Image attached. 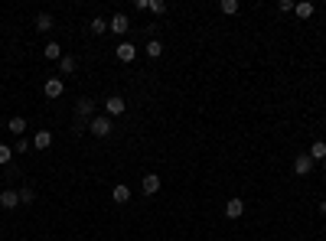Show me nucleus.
<instances>
[{"instance_id": "1", "label": "nucleus", "mask_w": 326, "mask_h": 241, "mask_svg": "<svg viewBox=\"0 0 326 241\" xmlns=\"http://www.w3.org/2000/svg\"><path fill=\"white\" fill-rule=\"evenodd\" d=\"M127 111V101L121 98V95H111V98L105 101V114L108 118H117V114H124Z\"/></svg>"}, {"instance_id": "4", "label": "nucleus", "mask_w": 326, "mask_h": 241, "mask_svg": "<svg viewBox=\"0 0 326 241\" xmlns=\"http://www.w3.org/2000/svg\"><path fill=\"white\" fill-rule=\"evenodd\" d=\"M108 30L117 33V36H124V33L131 30V20L124 17V13H114V17H111V23H108Z\"/></svg>"}, {"instance_id": "11", "label": "nucleus", "mask_w": 326, "mask_h": 241, "mask_svg": "<svg viewBox=\"0 0 326 241\" xmlns=\"http://www.w3.org/2000/svg\"><path fill=\"white\" fill-rule=\"evenodd\" d=\"M241 212H245V202H241V199H228L225 202V218H241Z\"/></svg>"}, {"instance_id": "6", "label": "nucleus", "mask_w": 326, "mask_h": 241, "mask_svg": "<svg viewBox=\"0 0 326 241\" xmlns=\"http://www.w3.org/2000/svg\"><path fill=\"white\" fill-rule=\"evenodd\" d=\"M310 170H313V160H310V153L294 156V173H297V176H307Z\"/></svg>"}, {"instance_id": "15", "label": "nucleus", "mask_w": 326, "mask_h": 241, "mask_svg": "<svg viewBox=\"0 0 326 241\" xmlns=\"http://www.w3.org/2000/svg\"><path fill=\"white\" fill-rule=\"evenodd\" d=\"M88 30H92L95 36H101V33H108V20L105 17H95L92 23H88Z\"/></svg>"}, {"instance_id": "3", "label": "nucleus", "mask_w": 326, "mask_h": 241, "mask_svg": "<svg viewBox=\"0 0 326 241\" xmlns=\"http://www.w3.org/2000/svg\"><path fill=\"white\" fill-rule=\"evenodd\" d=\"M111 130H114V127H111V118H108V114H101V118H92V134H95V137H108Z\"/></svg>"}, {"instance_id": "2", "label": "nucleus", "mask_w": 326, "mask_h": 241, "mask_svg": "<svg viewBox=\"0 0 326 241\" xmlns=\"http://www.w3.org/2000/svg\"><path fill=\"white\" fill-rule=\"evenodd\" d=\"M43 92H46V98H62V92H66V82H62L59 75H55V78H46Z\"/></svg>"}, {"instance_id": "25", "label": "nucleus", "mask_w": 326, "mask_h": 241, "mask_svg": "<svg viewBox=\"0 0 326 241\" xmlns=\"http://www.w3.org/2000/svg\"><path fill=\"white\" fill-rule=\"evenodd\" d=\"M277 7H281V10H284V13H290V10H294V7H297V4H294V0H281V4H277Z\"/></svg>"}, {"instance_id": "26", "label": "nucleus", "mask_w": 326, "mask_h": 241, "mask_svg": "<svg viewBox=\"0 0 326 241\" xmlns=\"http://www.w3.org/2000/svg\"><path fill=\"white\" fill-rule=\"evenodd\" d=\"M320 215H326V199H323V202H320Z\"/></svg>"}, {"instance_id": "22", "label": "nucleus", "mask_w": 326, "mask_h": 241, "mask_svg": "<svg viewBox=\"0 0 326 241\" xmlns=\"http://www.w3.org/2000/svg\"><path fill=\"white\" fill-rule=\"evenodd\" d=\"M147 10H150V13H157V17H163V13H166V4H163V0H150Z\"/></svg>"}, {"instance_id": "19", "label": "nucleus", "mask_w": 326, "mask_h": 241, "mask_svg": "<svg viewBox=\"0 0 326 241\" xmlns=\"http://www.w3.org/2000/svg\"><path fill=\"white\" fill-rule=\"evenodd\" d=\"M59 72H62V75H72V72H75V59H72V56H62V59H59Z\"/></svg>"}, {"instance_id": "20", "label": "nucleus", "mask_w": 326, "mask_h": 241, "mask_svg": "<svg viewBox=\"0 0 326 241\" xmlns=\"http://www.w3.org/2000/svg\"><path fill=\"white\" fill-rule=\"evenodd\" d=\"M33 199H36V192H33V186H23V189H20V205H30Z\"/></svg>"}, {"instance_id": "7", "label": "nucleus", "mask_w": 326, "mask_h": 241, "mask_svg": "<svg viewBox=\"0 0 326 241\" xmlns=\"http://www.w3.org/2000/svg\"><path fill=\"white\" fill-rule=\"evenodd\" d=\"M160 183H163V180H160L157 173H147L141 186H144V192H147V196H157V192H160Z\"/></svg>"}, {"instance_id": "5", "label": "nucleus", "mask_w": 326, "mask_h": 241, "mask_svg": "<svg viewBox=\"0 0 326 241\" xmlns=\"http://www.w3.org/2000/svg\"><path fill=\"white\" fill-rule=\"evenodd\" d=\"M114 56H117V62H134L137 59V46L134 43H121L114 49Z\"/></svg>"}, {"instance_id": "16", "label": "nucleus", "mask_w": 326, "mask_h": 241, "mask_svg": "<svg viewBox=\"0 0 326 241\" xmlns=\"http://www.w3.org/2000/svg\"><path fill=\"white\" fill-rule=\"evenodd\" d=\"M310 160H313V163L316 160H326V143L323 140H316L313 147H310Z\"/></svg>"}, {"instance_id": "23", "label": "nucleus", "mask_w": 326, "mask_h": 241, "mask_svg": "<svg viewBox=\"0 0 326 241\" xmlns=\"http://www.w3.org/2000/svg\"><path fill=\"white\" fill-rule=\"evenodd\" d=\"M10 156H13V150L7 147V143H0V167H7V163H10Z\"/></svg>"}, {"instance_id": "8", "label": "nucleus", "mask_w": 326, "mask_h": 241, "mask_svg": "<svg viewBox=\"0 0 326 241\" xmlns=\"http://www.w3.org/2000/svg\"><path fill=\"white\" fill-rule=\"evenodd\" d=\"M33 147L36 150H49L52 147V134L49 130H36V134H33Z\"/></svg>"}, {"instance_id": "12", "label": "nucleus", "mask_w": 326, "mask_h": 241, "mask_svg": "<svg viewBox=\"0 0 326 241\" xmlns=\"http://www.w3.org/2000/svg\"><path fill=\"white\" fill-rule=\"evenodd\" d=\"M75 114H79V118H92V114H95V101H92V98H79Z\"/></svg>"}, {"instance_id": "21", "label": "nucleus", "mask_w": 326, "mask_h": 241, "mask_svg": "<svg viewBox=\"0 0 326 241\" xmlns=\"http://www.w3.org/2000/svg\"><path fill=\"white\" fill-rule=\"evenodd\" d=\"M294 13H297V17H300V20L313 17V4H297V7H294Z\"/></svg>"}, {"instance_id": "18", "label": "nucleus", "mask_w": 326, "mask_h": 241, "mask_svg": "<svg viewBox=\"0 0 326 241\" xmlns=\"http://www.w3.org/2000/svg\"><path fill=\"white\" fill-rule=\"evenodd\" d=\"M62 56H66V52H62V46H59V43H49V46H46V59H52V62H59Z\"/></svg>"}, {"instance_id": "13", "label": "nucleus", "mask_w": 326, "mask_h": 241, "mask_svg": "<svg viewBox=\"0 0 326 241\" xmlns=\"http://www.w3.org/2000/svg\"><path fill=\"white\" fill-rule=\"evenodd\" d=\"M7 130H10V134H17V137H23V130H26V118H10V121H7Z\"/></svg>"}, {"instance_id": "10", "label": "nucleus", "mask_w": 326, "mask_h": 241, "mask_svg": "<svg viewBox=\"0 0 326 241\" xmlns=\"http://www.w3.org/2000/svg\"><path fill=\"white\" fill-rule=\"evenodd\" d=\"M111 199H114L117 205H124V202H131V186H124V183H117L114 189H111Z\"/></svg>"}, {"instance_id": "24", "label": "nucleus", "mask_w": 326, "mask_h": 241, "mask_svg": "<svg viewBox=\"0 0 326 241\" xmlns=\"http://www.w3.org/2000/svg\"><path fill=\"white\" fill-rule=\"evenodd\" d=\"M222 13H238V0H222Z\"/></svg>"}, {"instance_id": "17", "label": "nucleus", "mask_w": 326, "mask_h": 241, "mask_svg": "<svg viewBox=\"0 0 326 241\" xmlns=\"http://www.w3.org/2000/svg\"><path fill=\"white\" fill-rule=\"evenodd\" d=\"M147 56L150 59H160L163 56V43H160V39H150V43H147Z\"/></svg>"}, {"instance_id": "14", "label": "nucleus", "mask_w": 326, "mask_h": 241, "mask_svg": "<svg viewBox=\"0 0 326 241\" xmlns=\"http://www.w3.org/2000/svg\"><path fill=\"white\" fill-rule=\"evenodd\" d=\"M52 23H55L52 13H39V17H36V30H39V33H49V30H52Z\"/></svg>"}, {"instance_id": "9", "label": "nucleus", "mask_w": 326, "mask_h": 241, "mask_svg": "<svg viewBox=\"0 0 326 241\" xmlns=\"http://www.w3.org/2000/svg\"><path fill=\"white\" fill-rule=\"evenodd\" d=\"M0 205H4V209H17L20 205V192L17 189H4L0 192Z\"/></svg>"}]
</instances>
